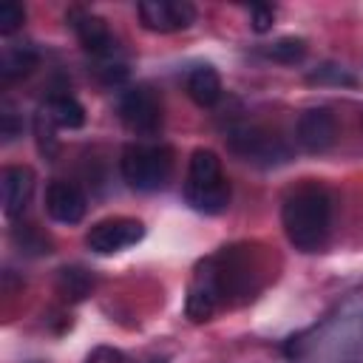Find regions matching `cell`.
Wrapping results in <instances>:
<instances>
[{"instance_id":"cell-7","label":"cell","mask_w":363,"mask_h":363,"mask_svg":"<svg viewBox=\"0 0 363 363\" xmlns=\"http://www.w3.org/2000/svg\"><path fill=\"white\" fill-rule=\"evenodd\" d=\"M295 139L309 153H323L337 139V122L329 108H309L295 122Z\"/></svg>"},{"instance_id":"cell-15","label":"cell","mask_w":363,"mask_h":363,"mask_svg":"<svg viewBox=\"0 0 363 363\" xmlns=\"http://www.w3.org/2000/svg\"><path fill=\"white\" fill-rule=\"evenodd\" d=\"M216 306H218L216 292H213L207 284L193 281V286H190V292H187V301H184V315H187L190 320L201 323V320H207V318L216 312Z\"/></svg>"},{"instance_id":"cell-8","label":"cell","mask_w":363,"mask_h":363,"mask_svg":"<svg viewBox=\"0 0 363 363\" xmlns=\"http://www.w3.org/2000/svg\"><path fill=\"white\" fill-rule=\"evenodd\" d=\"M65 20H68V26L77 31V37H79V43H82V48H85L88 54L102 57V60L113 57V51H116V37L111 34V28H108V23H105L102 17H96V14L85 11V9H71V11L65 14Z\"/></svg>"},{"instance_id":"cell-4","label":"cell","mask_w":363,"mask_h":363,"mask_svg":"<svg viewBox=\"0 0 363 363\" xmlns=\"http://www.w3.org/2000/svg\"><path fill=\"white\" fill-rule=\"evenodd\" d=\"M116 113L122 125L136 136H153L162 128V102L145 85L128 88L116 102Z\"/></svg>"},{"instance_id":"cell-3","label":"cell","mask_w":363,"mask_h":363,"mask_svg":"<svg viewBox=\"0 0 363 363\" xmlns=\"http://www.w3.org/2000/svg\"><path fill=\"white\" fill-rule=\"evenodd\" d=\"M227 147L241 156L244 162H252V164H261V167H275V164H284L289 162V147L269 130L264 128H255V125H238V128H230L227 130Z\"/></svg>"},{"instance_id":"cell-20","label":"cell","mask_w":363,"mask_h":363,"mask_svg":"<svg viewBox=\"0 0 363 363\" xmlns=\"http://www.w3.org/2000/svg\"><path fill=\"white\" fill-rule=\"evenodd\" d=\"M54 128H57V125L51 122L48 111L40 108L37 116H34V133H37V147H40V153H43L45 159H54L57 150H60V145H57V139H54Z\"/></svg>"},{"instance_id":"cell-1","label":"cell","mask_w":363,"mask_h":363,"mask_svg":"<svg viewBox=\"0 0 363 363\" xmlns=\"http://www.w3.org/2000/svg\"><path fill=\"white\" fill-rule=\"evenodd\" d=\"M281 224L289 244L301 252H318L332 230V199L320 184L295 187L281 207Z\"/></svg>"},{"instance_id":"cell-23","label":"cell","mask_w":363,"mask_h":363,"mask_svg":"<svg viewBox=\"0 0 363 363\" xmlns=\"http://www.w3.org/2000/svg\"><path fill=\"white\" fill-rule=\"evenodd\" d=\"M20 122H17V113L9 108V105H3V113H0V133H3V142H11L17 133H20Z\"/></svg>"},{"instance_id":"cell-13","label":"cell","mask_w":363,"mask_h":363,"mask_svg":"<svg viewBox=\"0 0 363 363\" xmlns=\"http://www.w3.org/2000/svg\"><path fill=\"white\" fill-rule=\"evenodd\" d=\"M45 111L51 116V122L57 128H65V130H77L85 125V108L79 99H74L71 94H57L45 102Z\"/></svg>"},{"instance_id":"cell-5","label":"cell","mask_w":363,"mask_h":363,"mask_svg":"<svg viewBox=\"0 0 363 363\" xmlns=\"http://www.w3.org/2000/svg\"><path fill=\"white\" fill-rule=\"evenodd\" d=\"M145 238V224L139 218H128V216H116V218H105V221H96L88 235H85V244L91 252L96 255H111V252H119V250H128L133 244H139Z\"/></svg>"},{"instance_id":"cell-11","label":"cell","mask_w":363,"mask_h":363,"mask_svg":"<svg viewBox=\"0 0 363 363\" xmlns=\"http://www.w3.org/2000/svg\"><path fill=\"white\" fill-rule=\"evenodd\" d=\"M187 96L199 108H210L221 99V77L213 65H199L187 74Z\"/></svg>"},{"instance_id":"cell-9","label":"cell","mask_w":363,"mask_h":363,"mask_svg":"<svg viewBox=\"0 0 363 363\" xmlns=\"http://www.w3.org/2000/svg\"><path fill=\"white\" fill-rule=\"evenodd\" d=\"M85 210H88V201H85V193L77 184L62 182V179L48 184V190H45V213L57 224H79Z\"/></svg>"},{"instance_id":"cell-24","label":"cell","mask_w":363,"mask_h":363,"mask_svg":"<svg viewBox=\"0 0 363 363\" xmlns=\"http://www.w3.org/2000/svg\"><path fill=\"white\" fill-rule=\"evenodd\" d=\"M85 363H128V360H125V354H122L119 349H113V346H96V349L85 357Z\"/></svg>"},{"instance_id":"cell-18","label":"cell","mask_w":363,"mask_h":363,"mask_svg":"<svg viewBox=\"0 0 363 363\" xmlns=\"http://www.w3.org/2000/svg\"><path fill=\"white\" fill-rule=\"evenodd\" d=\"M267 57L284 65H295L306 57V40L303 37H281L267 48Z\"/></svg>"},{"instance_id":"cell-14","label":"cell","mask_w":363,"mask_h":363,"mask_svg":"<svg viewBox=\"0 0 363 363\" xmlns=\"http://www.w3.org/2000/svg\"><path fill=\"white\" fill-rule=\"evenodd\" d=\"M34 65H37V51H34L31 45H23V43L6 45V51H3V57H0V74H3L6 82L31 74Z\"/></svg>"},{"instance_id":"cell-6","label":"cell","mask_w":363,"mask_h":363,"mask_svg":"<svg viewBox=\"0 0 363 363\" xmlns=\"http://www.w3.org/2000/svg\"><path fill=\"white\" fill-rule=\"evenodd\" d=\"M136 14L142 26L156 34L184 31L196 23V6L187 0H142L136 6Z\"/></svg>"},{"instance_id":"cell-10","label":"cell","mask_w":363,"mask_h":363,"mask_svg":"<svg viewBox=\"0 0 363 363\" xmlns=\"http://www.w3.org/2000/svg\"><path fill=\"white\" fill-rule=\"evenodd\" d=\"M0 190H3V213L6 218H17L26 213L31 193H34V173L31 167L11 164L0 176Z\"/></svg>"},{"instance_id":"cell-16","label":"cell","mask_w":363,"mask_h":363,"mask_svg":"<svg viewBox=\"0 0 363 363\" xmlns=\"http://www.w3.org/2000/svg\"><path fill=\"white\" fill-rule=\"evenodd\" d=\"M11 241L23 255H48L54 247L51 238L43 230H37L34 224H17L11 230Z\"/></svg>"},{"instance_id":"cell-17","label":"cell","mask_w":363,"mask_h":363,"mask_svg":"<svg viewBox=\"0 0 363 363\" xmlns=\"http://www.w3.org/2000/svg\"><path fill=\"white\" fill-rule=\"evenodd\" d=\"M57 286H60V292H62L65 298L82 301V298L91 292L94 278H91V272L82 269V267H62L60 275H57Z\"/></svg>"},{"instance_id":"cell-22","label":"cell","mask_w":363,"mask_h":363,"mask_svg":"<svg viewBox=\"0 0 363 363\" xmlns=\"http://www.w3.org/2000/svg\"><path fill=\"white\" fill-rule=\"evenodd\" d=\"M272 20H275V9L269 3H255L250 9V28L255 34H267L272 28Z\"/></svg>"},{"instance_id":"cell-2","label":"cell","mask_w":363,"mask_h":363,"mask_svg":"<svg viewBox=\"0 0 363 363\" xmlns=\"http://www.w3.org/2000/svg\"><path fill=\"white\" fill-rule=\"evenodd\" d=\"M119 170H122V179L128 182V187L150 193V190H159L167 184L170 170H173V153L167 145L130 142L122 150Z\"/></svg>"},{"instance_id":"cell-12","label":"cell","mask_w":363,"mask_h":363,"mask_svg":"<svg viewBox=\"0 0 363 363\" xmlns=\"http://www.w3.org/2000/svg\"><path fill=\"white\" fill-rule=\"evenodd\" d=\"M221 162L210 147H199L190 153V164H187V182L184 187H210V184H221Z\"/></svg>"},{"instance_id":"cell-21","label":"cell","mask_w":363,"mask_h":363,"mask_svg":"<svg viewBox=\"0 0 363 363\" xmlns=\"http://www.w3.org/2000/svg\"><path fill=\"white\" fill-rule=\"evenodd\" d=\"M26 23V9L17 0H6L0 3V34H14L20 26Z\"/></svg>"},{"instance_id":"cell-19","label":"cell","mask_w":363,"mask_h":363,"mask_svg":"<svg viewBox=\"0 0 363 363\" xmlns=\"http://www.w3.org/2000/svg\"><path fill=\"white\" fill-rule=\"evenodd\" d=\"M306 82L309 85H346V88H357V77L349 74L346 68L335 65V62H323L315 71H309Z\"/></svg>"}]
</instances>
